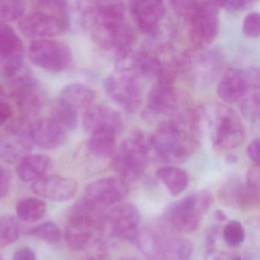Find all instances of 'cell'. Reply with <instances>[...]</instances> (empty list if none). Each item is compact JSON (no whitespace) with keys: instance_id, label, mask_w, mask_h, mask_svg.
<instances>
[{"instance_id":"6da1fadb","label":"cell","mask_w":260,"mask_h":260,"mask_svg":"<svg viewBox=\"0 0 260 260\" xmlns=\"http://www.w3.org/2000/svg\"><path fill=\"white\" fill-rule=\"evenodd\" d=\"M83 26L91 30L94 42L112 53L119 62L133 52L135 34L125 18V6L119 1L86 2Z\"/></svg>"},{"instance_id":"7a4b0ae2","label":"cell","mask_w":260,"mask_h":260,"mask_svg":"<svg viewBox=\"0 0 260 260\" xmlns=\"http://www.w3.org/2000/svg\"><path fill=\"white\" fill-rule=\"evenodd\" d=\"M191 127L196 136L208 138L219 150L236 148L244 136L237 112L217 102H208L194 109L191 115Z\"/></svg>"},{"instance_id":"3957f363","label":"cell","mask_w":260,"mask_h":260,"mask_svg":"<svg viewBox=\"0 0 260 260\" xmlns=\"http://www.w3.org/2000/svg\"><path fill=\"white\" fill-rule=\"evenodd\" d=\"M106 214L103 208L83 198L71 208L65 229V238L75 250L91 247L106 231Z\"/></svg>"},{"instance_id":"277c9868","label":"cell","mask_w":260,"mask_h":260,"mask_svg":"<svg viewBox=\"0 0 260 260\" xmlns=\"http://www.w3.org/2000/svg\"><path fill=\"white\" fill-rule=\"evenodd\" d=\"M176 13L185 19L191 43L205 49L217 38L219 31L218 10L215 1H173Z\"/></svg>"},{"instance_id":"5b68a950","label":"cell","mask_w":260,"mask_h":260,"mask_svg":"<svg viewBox=\"0 0 260 260\" xmlns=\"http://www.w3.org/2000/svg\"><path fill=\"white\" fill-rule=\"evenodd\" d=\"M149 144L162 162L179 164L188 160L192 155L197 140L194 132H189L184 122L165 121L150 137Z\"/></svg>"},{"instance_id":"8992f818","label":"cell","mask_w":260,"mask_h":260,"mask_svg":"<svg viewBox=\"0 0 260 260\" xmlns=\"http://www.w3.org/2000/svg\"><path fill=\"white\" fill-rule=\"evenodd\" d=\"M11 95L21 112L28 117L39 115L48 101L46 92L40 82L22 67L5 76Z\"/></svg>"},{"instance_id":"52a82bcc","label":"cell","mask_w":260,"mask_h":260,"mask_svg":"<svg viewBox=\"0 0 260 260\" xmlns=\"http://www.w3.org/2000/svg\"><path fill=\"white\" fill-rule=\"evenodd\" d=\"M149 141L137 132L121 143L112 159V167L120 178L127 181L139 179L149 162Z\"/></svg>"},{"instance_id":"ba28073f","label":"cell","mask_w":260,"mask_h":260,"mask_svg":"<svg viewBox=\"0 0 260 260\" xmlns=\"http://www.w3.org/2000/svg\"><path fill=\"white\" fill-rule=\"evenodd\" d=\"M212 202V196L208 191H200L187 196L170 207L166 216L167 222L176 232H193L199 228Z\"/></svg>"},{"instance_id":"9c48e42d","label":"cell","mask_w":260,"mask_h":260,"mask_svg":"<svg viewBox=\"0 0 260 260\" xmlns=\"http://www.w3.org/2000/svg\"><path fill=\"white\" fill-rule=\"evenodd\" d=\"M104 88L109 99L128 113H133L141 106L138 77L129 68L119 67L106 79Z\"/></svg>"},{"instance_id":"30bf717a","label":"cell","mask_w":260,"mask_h":260,"mask_svg":"<svg viewBox=\"0 0 260 260\" xmlns=\"http://www.w3.org/2000/svg\"><path fill=\"white\" fill-rule=\"evenodd\" d=\"M33 145L31 123L25 119L11 121L0 132V160L18 164L30 154Z\"/></svg>"},{"instance_id":"8fae6325","label":"cell","mask_w":260,"mask_h":260,"mask_svg":"<svg viewBox=\"0 0 260 260\" xmlns=\"http://www.w3.org/2000/svg\"><path fill=\"white\" fill-rule=\"evenodd\" d=\"M28 55L38 68L51 73L63 72L74 60L72 51L66 44L51 39L33 41Z\"/></svg>"},{"instance_id":"7c38bea8","label":"cell","mask_w":260,"mask_h":260,"mask_svg":"<svg viewBox=\"0 0 260 260\" xmlns=\"http://www.w3.org/2000/svg\"><path fill=\"white\" fill-rule=\"evenodd\" d=\"M147 104L149 113L153 116L164 117L167 118L165 121L184 122V117L181 115H183L182 100L174 81H156L147 97Z\"/></svg>"},{"instance_id":"4fadbf2b","label":"cell","mask_w":260,"mask_h":260,"mask_svg":"<svg viewBox=\"0 0 260 260\" xmlns=\"http://www.w3.org/2000/svg\"><path fill=\"white\" fill-rule=\"evenodd\" d=\"M36 7V12L19 22V28L24 36L34 41L51 39L68 29L63 21L49 9L37 2Z\"/></svg>"},{"instance_id":"5bb4252c","label":"cell","mask_w":260,"mask_h":260,"mask_svg":"<svg viewBox=\"0 0 260 260\" xmlns=\"http://www.w3.org/2000/svg\"><path fill=\"white\" fill-rule=\"evenodd\" d=\"M116 237L135 245L140 242V214L131 204H121L106 214V230Z\"/></svg>"},{"instance_id":"9a60e30c","label":"cell","mask_w":260,"mask_h":260,"mask_svg":"<svg viewBox=\"0 0 260 260\" xmlns=\"http://www.w3.org/2000/svg\"><path fill=\"white\" fill-rule=\"evenodd\" d=\"M251 86H259L258 69L243 71L231 68L223 74L217 86L220 98L228 104L241 101Z\"/></svg>"},{"instance_id":"2e32d148","label":"cell","mask_w":260,"mask_h":260,"mask_svg":"<svg viewBox=\"0 0 260 260\" xmlns=\"http://www.w3.org/2000/svg\"><path fill=\"white\" fill-rule=\"evenodd\" d=\"M128 191V185L125 180L116 176H109L89 184L85 190L84 199L103 208L119 203Z\"/></svg>"},{"instance_id":"e0dca14e","label":"cell","mask_w":260,"mask_h":260,"mask_svg":"<svg viewBox=\"0 0 260 260\" xmlns=\"http://www.w3.org/2000/svg\"><path fill=\"white\" fill-rule=\"evenodd\" d=\"M198 50L199 51L182 54L181 73H187L198 82L211 81L220 71V55L214 51Z\"/></svg>"},{"instance_id":"ac0fdd59","label":"cell","mask_w":260,"mask_h":260,"mask_svg":"<svg viewBox=\"0 0 260 260\" xmlns=\"http://www.w3.org/2000/svg\"><path fill=\"white\" fill-rule=\"evenodd\" d=\"M25 49L16 31L7 24H0V69L4 77L24 67Z\"/></svg>"},{"instance_id":"d6986e66","label":"cell","mask_w":260,"mask_h":260,"mask_svg":"<svg viewBox=\"0 0 260 260\" xmlns=\"http://www.w3.org/2000/svg\"><path fill=\"white\" fill-rule=\"evenodd\" d=\"M148 240L147 249L161 260H188L192 252V245L186 239L158 232Z\"/></svg>"},{"instance_id":"ffe728a7","label":"cell","mask_w":260,"mask_h":260,"mask_svg":"<svg viewBox=\"0 0 260 260\" xmlns=\"http://www.w3.org/2000/svg\"><path fill=\"white\" fill-rule=\"evenodd\" d=\"M129 10L135 23L143 33L155 36L159 32L166 15L164 2L157 0L131 1Z\"/></svg>"},{"instance_id":"44dd1931","label":"cell","mask_w":260,"mask_h":260,"mask_svg":"<svg viewBox=\"0 0 260 260\" xmlns=\"http://www.w3.org/2000/svg\"><path fill=\"white\" fill-rule=\"evenodd\" d=\"M31 189L43 199L53 202H66L75 196L78 190V183L73 178L46 175L33 182Z\"/></svg>"},{"instance_id":"7402d4cb","label":"cell","mask_w":260,"mask_h":260,"mask_svg":"<svg viewBox=\"0 0 260 260\" xmlns=\"http://www.w3.org/2000/svg\"><path fill=\"white\" fill-rule=\"evenodd\" d=\"M83 125L90 135L100 131H111L117 134L122 128L123 121L121 115L111 106L92 105L83 114Z\"/></svg>"},{"instance_id":"603a6c76","label":"cell","mask_w":260,"mask_h":260,"mask_svg":"<svg viewBox=\"0 0 260 260\" xmlns=\"http://www.w3.org/2000/svg\"><path fill=\"white\" fill-rule=\"evenodd\" d=\"M34 144L44 150H54L65 144L68 132L50 118H41L31 124Z\"/></svg>"},{"instance_id":"cb8c5ba5","label":"cell","mask_w":260,"mask_h":260,"mask_svg":"<svg viewBox=\"0 0 260 260\" xmlns=\"http://www.w3.org/2000/svg\"><path fill=\"white\" fill-rule=\"evenodd\" d=\"M51 158L45 154H31L17 164L16 173L24 182H36L46 176L51 169Z\"/></svg>"},{"instance_id":"d4e9b609","label":"cell","mask_w":260,"mask_h":260,"mask_svg":"<svg viewBox=\"0 0 260 260\" xmlns=\"http://www.w3.org/2000/svg\"><path fill=\"white\" fill-rule=\"evenodd\" d=\"M58 99L78 111L92 106L95 100V92L86 85L72 83L62 89Z\"/></svg>"},{"instance_id":"484cf974","label":"cell","mask_w":260,"mask_h":260,"mask_svg":"<svg viewBox=\"0 0 260 260\" xmlns=\"http://www.w3.org/2000/svg\"><path fill=\"white\" fill-rule=\"evenodd\" d=\"M156 176L175 197L183 192L188 186V174L179 167L171 166L162 167L156 172Z\"/></svg>"},{"instance_id":"4316f807","label":"cell","mask_w":260,"mask_h":260,"mask_svg":"<svg viewBox=\"0 0 260 260\" xmlns=\"http://www.w3.org/2000/svg\"><path fill=\"white\" fill-rule=\"evenodd\" d=\"M88 148L97 157L113 156L117 150L116 133L111 131H100L91 134Z\"/></svg>"},{"instance_id":"83f0119b","label":"cell","mask_w":260,"mask_h":260,"mask_svg":"<svg viewBox=\"0 0 260 260\" xmlns=\"http://www.w3.org/2000/svg\"><path fill=\"white\" fill-rule=\"evenodd\" d=\"M16 214L22 221L32 223L39 221L46 214L47 205L37 198L22 199L16 205Z\"/></svg>"},{"instance_id":"f1b7e54d","label":"cell","mask_w":260,"mask_h":260,"mask_svg":"<svg viewBox=\"0 0 260 260\" xmlns=\"http://www.w3.org/2000/svg\"><path fill=\"white\" fill-rule=\"evenodd\" d=\"M51 118L67 132H72L78 124V111L60 99H57L53 105Z\"/></svg>"},{"instance_id":"f546056e","label":"cell","mask_w":260,"mask_h":260,"mask_svg":"<svg viewBox=\"0 0 260 260\" xmlns=\"http://www.w3.org/2000/svg\"><path fill=\"white\" fill-rule=\"evenodd\" d=\"M241 112L243 117L251 122L259 118V86H251L241 100Z\"/></svg>"},{"instance_id":"4dcf8cb0","label":"cell","mask_w":260,"mask_h":260,"mask_svg":"<svg viewBox=\"0 0 260 260\" xmlns=\"http://www.w3.org/2000/svg\"><path fill=\"white\" fill-rule=\"evenodd\" d=\"M19 237V223L13 215L0 217V247L15 243Z\"/></svg>"},{"instance_id":"1f68e13d","label":"cell","mask_w":260,"mask_h":260,"mask_svg":"<svg viewBox=\"0 0 260 260\" xmlns=\"http://www.w3.org/2000/svg\"><path fill=\"white\" fill-rule=\"evenodd\" d=\"M29 235L46 242V243L56 244L61 240V231L60 228L54 222L47 221L38 224L31 228L28 231Z\"/></svg>"},{"instance_id":"d6a6232c","label":"cell","mask_w":260,"mask_h":260,"mask_svg":"<svg viewBox=\"0 0 260 260\" xmlns=\"http://www.w3.org/2000/svg\"><path fill=\"white\" fill-rule=\"evenodd\" d=\"M25 10V4L22 1L0 0V24L20 19Z\"/></svg>"},{"instance_id":"836d02e7","label":"cell","mask_w":260,"mask_h":260,"mask_svg":"<svg viewBox=\"0 0 260 260\" xmlns=\"http://www.w3.org/2000/svg\"><path fill=\"white\" fill-rule=\"evenodd\" d=\"M223 238L231 246H237L244 240L245 232L243 225L237 220H231L223 228Z\"/></svg>"},{"instance_id":"e575fe53","label":"cell","mask_w":260,"mask_h":260,"mask_svg":"<svg viewBox=\"0 0 260 260\" xmlns=\"http://www.w3.org/2000/svg\"><path fill=\"white\" fill-rule=\"evenodd\" d=\"M243 31L246 37H259L260 16L257 12L251 13L244 18L243 24Z\"/></svg>"},{"instance_id":"d590c367","label":"cell","mask_w":260,"mask_h":260,"mask_svg":"<svg viewBox=\"0 0 260 260\" xmlns=\"http://www.w3.org/2000/svg\"><path fill=\"white\" fill-rule=\"evenodd\" d=\"M13 115V107L9 102L5 89L0 86V127L7 124Z\"/></svg>"},{"instance_id":"8d00e7d4","label":"cell","mask_w":260,"mask_h":260,"mask_svg":"<svg viewBox=\"0 0 260 260\" xmlns=\"http://www.w3.org/2000/svg\"><path fill=\"white\" fill-rule=\"evenodd\" d=\"M260 171L259 166H252L246 174V186L254 191L259 192Z\"/></svg>"},{"instance_id":"74e56055","label":"cell","mask_w":260,"mask_h":260,"mask_svg":"<svg viewBox=\"0 0 260 260\" xmlns=\"http://www.w3.org/2000/svg\"><path fill=\"white\" fill-rule=\"evenodd\" d=\"M11 187V175L7 169L0 165V199L7 196Z\"/></svg>"},{"instance_id":"f35d334b","label":"cell","mask_w":260,"mask_h":260,"mask_svg":"<svg viewBox=\"0 0 260 260\" xmlns=\"http://www.w3.org/2000/svg\"><path fill=\"white\" fill-rule=\"evenodd\" d=\"M219 9L223 8L228 11H238L248 8L252 4L249 1H215Z\"/></svg>"},{"instance_id":"ab89813d","label":"cell","mask_w":260,"mask_h":260,"mask_svg":"<svg viewBox=\"0 0 260 260\" xmlns=\"http://www.w3.org/2000/svg\"><path fill=\"white\" fill-rule=\"evenodd\" d=\"M13 260H36V255L32 249L23 246L15 252Z\"/></svg>"},{"instance_id":"60d3db41","label":"cell","mask_w":260,"mask_h":260,"mask_svg":"<svg viewBox=\"0 0 260 260\" xmlns=\"http://www.w3.org/2000/svg\"><path fill=\"white\" fill-rule=\"evenodd\" d=\"M249 157L256 165H259V139L252 140L247 147Z\"/></svg>"},{"instance_id":"b9f144b4","label":"cell","mask_w":260,"mask_h":260,"mask_svg":"<svg viewBox=\"0 0 260 260\" xmlns=\"http://www.w3.org/2000/svg\"><path fill=\"white\" fill-rule=\"evenodd\" d=\"M214 218L219 222L225 221L226 218V214L223 211H220V210H217L215 213H214Z\"/></svg>"},{"instance_id":"7bdbcfd3","label":"cell","mask_w":260,"mask_h":260,"mask_svg":"<svg viewBox=\"0 0 260 260\" xmlns=\"http://www.w3.org/2000/svg\"><path fill=\"white\" fill-rule=\"evenodd\" d=\"M226 160H228V162H229V164H233V162H237V156H234V155H230V156H228V157H226Z\"/></svg>"},{"instance_id":"ee69618b","label":"cell","mask_w":260,"mask_h":260,"mask_svg":"<svg viewBox=\"0 0 260 260\" xmlns=\"http://www.w3.org/2000/svg\"><path fill=\"white\" fill-rule=\"evenodd\" d=\"M0 260H4V258H3L2 254L0 253Z\"/></svg>"},{"instance_id":"f6af8a7d","label":"cell","mask_w":260,"mask_h":260,"mask_svg":"<svg viewBox=\"0 0 260 260\" xmlns=\"http://www.w3.org/2000/svg\"><path fill=\"white\" fill-rule=\"evenodd\" d=\"M85 260H99V259H97V258H88V259H85Z\"/></svg>"},{"instance_id":"bcb514c9","label":"cell","mask_w":260,"mask_h":260,"mask_svg":"<svg viewBox=\"0 0 260 260\" xmlns=\"http://www.w3.org/2000/svg\"><path fill=\"white\" fill-rule=\"evenodd\" d=\"M234 260H243L242 259V258H235V259Z\"/></svg>"}]
</instances>
